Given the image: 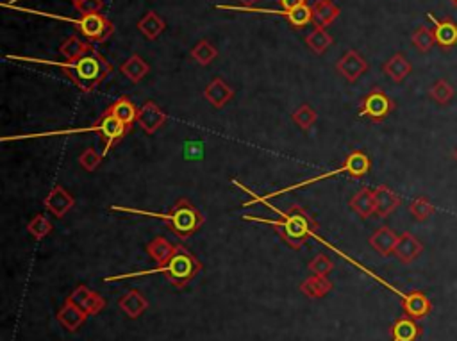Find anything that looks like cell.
<instances>
[{
	"label": "cell",
	"mask_w": 457,
	"mask_h": 341,
	"mask_svg": "<svg viewBox=\"0 0 457 341\" xmlns=\"http://www.w3.org/2000/svg\"><path fill=\"white\" fill-rule=\"evenodd\" d=\"M13 59H25V61L32 63H45V65L59 66L63 70L70 81L84 93H92L106 81L107 77L113 72V65L100 54L95 46L86 52L84 56H80L75 61H65V63H52V61H42V59H32V58H13Z\"/></svg>",
	"instance_id": "6da1fadb"
},
{
	"label": "cell",
	"mask_w": 457,
	"mask_h": 341,
	"mask_svg": "<svg viewBox=\"0 0 457 341\" xmlns=\"http://www.w3.org/2000/svg\"><path fill=\"white\" fill-rule=\"evenodd\" d=\"M281 215V220H264L255 218V216H243V220L257 223H267V225L274 227L275 232L282 238V242L293 250H300L307 238H318V222L305 211L300 206H291L288 211H277Z\"/></svg>",
	"instance_id": "7a4b0ae2"
},
{
	"label": "cell",
	"mask_w": 457,
	"mask_h": 341,
	"mask_svg": "<svg viewBox=\"0 0 457 341\" xmlns=\"http://www.w3.org/2000/svg\"><path fill=\"white\" fill-rule=\"evenodd\" d=\"M111 211H122L129 213V215H143L150 216V218L163 220L170 230L176 234L177 238L188 240L197 232L200 227L204 225L206 218L197 207L190 202L188 199H179L176 202V206L171 207L168 213H152V211H143V209H133V207H120V206H111Z\"/></svg>",
	"instance_id": "3957f363"
},
{
	"label": "cell",
	"mask_w": 457,
	"mask_h": 341,
	"mask_svg": "<svg viewBox=\"0 0 457 341\" xmlns=\"http://www.w3.org/2000/svg\"><path fill=\"white\" fill-rule=\"evenodd\" d=\"M202 272V263L193 256L188 249L183 245L176 247V254L168 261L164 266H157L154 270H147V272H134V273H123V275L106 277V283L120 279H129V277H140V275H152V273H163L173 286L184 287L190 284L198 273Z\"/></svg>",
	"instance_id": "277c9868"
},
{
	"label": "cell",
	"mask_w": 457,
	"mask_h": 341,
	"mask_svg": "<svg viewBox=\"0 0 457 341\" xmlns=\"http://www.w3.org/2000/svg\"><path fill=\"white\" fill-rule=\"evenodd\" d=\"M370 168H372V159H370V157H368V154L362 152V150H354V152H351L347 157H345V163H343V165L339 166V168L332 170V172H327V173H322V175H318V177H311V179L302 180V182H297V185H293V186H288V188L279 190V192L268 193V195H264V197L254 195V193H252L250 190L247 188V186H243V185H241V182H238V180H234V185L240 186V188L243 190V192H247L248 195L254 197V200H250V202H245L243 204V206H252V204L263 202V200H268V199H274V197L282 195V193H286V192H293V190L305 188V186L315 185V182H320V180L332 179V177L341 175V173H347V175H351L352 179H359V177L366 175V173L370 172Z\"/></svg>",
	"instance_id": "5b68a950"
},
{
	"label": "cell",
	"mask_w": 457,
	"mask_h": 341,
	"mask_svg": "<svg viewBox=\"0 0 457 341\" xmlns=\"http://www.w3.org/2000/svg\"><path fill=\"white\" fill-rule=\"evenodd\" d=\"M80 35L92 43H104L113 36L114 25L109 22L107 16H104L102 13H93V15H80V18L70 20Z\"/></svg>",
	"instance_id": "8992f818"
},
{
	"label": "cell",
	"mask_w": 457,
	"mask_h": 341,
	"mask_svg": "<svg viewBox=\"0 0 457 341\" xmlns=\"http://www.w3.org/2000/svg\"><path fill=\"white\" fill-rule=\"evenodd\" d=\"M393 109H395V102L382 89L375 88L361 100L359 116L372 120L374 123H381L391 115Z\"/></svg>",
	"instance_id": "52a82bcc"
},
{
	"label": "cell",
	"mask_w": 457,
	"mask_h": 341,
	"mask_svg": "<svg viewBox=\"0 0 457 341\" xmlns=\"http://www.w3.org/2000/svg\"><path fill=\"white\" fill-rule=\"evenodd\" d=\"M95 123L97 127H99V132H97V135H99L104 142V157L107 156V152H109L114 145H118V143L130 132V130L127 129L116 116L111 115L109 111H104Z\"/></svg>",
	"instance_id": "ba28073f"
},
{
	"label": "cell",
	"mask_w": 457,
	"mask_h": 341,
	"mask_svg": "<svg viewBox=\"0 0 457 341\" xmlns=\"http://www.w3.org/2000/svg\"><path fill=\"white\" fill-rule=\"evenodd\" d=\"M336 70L339 75L348 82H358L359 77L368 70V63L366 59L359 54L358 50H347L341 56L338 63H336Z\"/></svg>",
	"instance_id": "9c48e42d"
},
{
	"label": "cell",
	"mask_w": 457,
	"mask_h": 341,
	"mask_svg": "<svg viewBox=\"0 0 457 341\" xmlns=\"http://www.w3.org/2000/svg\"><path fill=\"white\" fill-rule=\"evenodd\" d=\"M166 113L156 102H152V100L143 104L140 108V113H138V125L143 129L145 135H156L157 130L166 123Z\"/></svg>",
	"instance_id": "30bf717a"
},
{
	"label": "cell",
	"mask_w": 457,
	"mask_h": 341,
	"mask_svg": "<svg viewBox=\"0 0 457 341\" xmlns=\"http://www.w3.org/2000/svg\"><path fill=\"white\" fill-rule=\"evenodd\" d=\"M68 300H72L75 306H79L84 313L88 314H99L107 304L104 297H100L99 293H95L93 290H90L88 286H84V284H80V286H77L75 290H73L72 295L68 297Z\"/></svg>",
	"instance_id": "8fae6325"
},
{
	"label": "cell",
	"mask_w": 457,
	"mask_h": 341,
	"mask_svg": "<svg viewBox=\"0 0 457 341\" xmlns=\"http://www.w3.org/2000/svg\"><path fill=\"white\" fill-rule=\"evenodd\" d=\"M423 252V245L415 234L402 232L398 236V242L395 247V257L402 263V265H411L413 261L418 259Z\"/></svg>",
	"instance_id": "7c38bea8"
},
{
	"label": "cell",
	"mask_w": 457,
	"mask_h": 341,
	"mask_svg": "<svg viewBox=\"0 0 457 341\" xmlns=\"http://www.w3.org/2000/svg\"><path fill=\"white\" fill-rule=\"evenodd\" d=\"M43 202H45V207L56 218H63V216L75 206V199L59 185L50 190L49 195L45 197Z\"/></svg>",
	"instance_id": "4fadbf2b"
},
{
	"label": "cell",
	"mask_w": 457,
	"mask_h": 341,
	"mask_svg": "<svg viewBox=\"0 0 457 341\" xmlns=\"http://www.w3.org/2000/svg\"><path fill=\"white\" fill-rule=\"evenodd\" d=\"M204 99H206L214 109H221L234 99V89L233 86H228L221 77H217V79L211 81L209 85L206 86V89H204Z\"/></svg>",
	"instance_id": "5bb4252c"
},
{
	"label": "cell",
	"mask_w": 457,
	"mask_h": 341,
	"mask_svg": "<svg viewBox=\"0 0 457 341\" xmlns=\"http://www.w3.org/2000/svg\"><path fill=\"white\" fill-rule=\"evenodd\" d=\"M402 309H404L406 316L420 320L431 313L432 304L423 292H411L408 295H402Z\"/></svg>",
	"instance_id": "9a60e30c"
},
{
	"label": "cell",
	"mask_w": 457,
	"mask_h": 341,
	"mask_svg": "<svg viewBox=\"0 0 457 341\" xmlns=\"http://www.w3.org/2000/svg\"><path fill=\"white\" fill-rule=\"evenodd\" d=\"M375 197V215L379 218H388L393 211H396L402 204V199L393 192L391 188H388L386 185L377 186L374 190Z\"/></svg>",
	"instance_id": "2e32d148"
},
{
	"label": "cell",
	"mask_w": 457,
	"mask_h": 341,
	"mask_svg": "<svg viewBox=\"0 0 457 341\" xmlns=\"http://www.w3.org/2000/svg\"><path fill=\"white\" fill-rule=\"evenodd\" d=\"M427 16L434 22V39L436 45L441 46V49H452V46L457 45V23L452 22V20H438L434 18L432 13H427Z\"/></svg>",
	"instance_id": "e0dca14e"
},
{
	"label": "cell",
	"mask_w": 457,
	"mask_h": 341,
	"mask_svg": "<svg viewBox=\"0 0 457 341\" xmlns=\"http://www.w3.org/2000/svg\"><path fill=\"white\" fill-rule=\"evenodd\" d=\"M56 318H57V322L61 323L66 330H70V333H75V330L79 329L84 322H86V318H88V313H84V311L80 309L79 306H75L72 300L66 299V302L63 304L61 309L57 311Z\"/></svg>",
	"instance_id": "ac0fdd59"
},
{
	"label": "cell",
	"mask_w": 457,
	"mask_h": 341,
	"mask_svg": "<svg viewBox=\"0 0 457 341\" xmlns=\"http://www.w3.org/2000/svg\"><path fill=\"white\" fill-rule=\"evenodd\" d=\"M396 242H398V236H396L395 230L389 229L388 225L379 227L368 240L370 247L384 257L391 256V254L395 252Z\"/></svg>",
	"instance_id": "d6986e66"
},
{
	"label": "cell",
	"mask_w": 457,
	"mask_h": 341,
	"mask_svg": "<svg viewBox=\"0 0 457 341\" xmlns=\"http://www.w3.org/2000/svg\"><path fill=\"white\" fill-rule=\"evenodd\" d=\"M106 111H109L111 115L116 116V118L127 127V129L133 130L134 123L138 122V113H140V109L134 106V102L129 99V97L122 95L118 100H114Z\"/></svg>",
	"instance_id": "ffe728a7"
},
{
	"label": "cell",
	"mask_w": 457,
	"mask_h": 341,
	"mask_svg": "<svg viewBox=\"0 0 457 341\" xmlns=\"http://www.w3.org/2000/svg\"><path fill=\"white\" fill-rule=\"evenodd\" d=\"M382 72H384L393 82H402L406 77L413 72V65L402 52H396V54H393L391 58L382 65Z\"/></svg>",
	"instance_id": "44dd1931"
},
{
	"label": "cell",
	"mask_w": 457,
	"mask_h": 341,
	"mask_svg": "<svg viewBox=\"0 0 457 341\" xmlns=\"http://www.w3.org/2000/svg\"><path fill=\"white\" fill-rule=\"evenodd\" d=\"M118 306L120 309L129 316V318L134 320V318H140L141 314L149 309V300L141 295L138 290H130L129 293H126V295L118 300Z\"/></svg>",
	"instance_id": "7402d4cb"
},
{
	"label": "cell",
	"mask_w": 457,
	"mask_h": 341,
	"mask_svg": "<svg viewBox=\"0 0 457 341\" xmlns=\"http://www.w3.org/2000/svg\"><path fill=\"white\" fill-rule=\"evenodd\" d=\"M352 211L355 213L361 218H370L372 215H375V197H374V190L370 188H362L355 193L354 197L348 202Z\"/></svg>",
	"instance_id": "603a6c76"
},
{
	"label": "cell",
	"mask_w": 457,
	"mask_h": 341,
	"mask_svg": "<svg viewBox=\"0 0 457 341\" xmlns=\"http://www.w3.org/2000/svg\"><path fill=\"white\" fill-rule=\"evenodd\" d=\"M422 329L418 327L416 320L409 316H402L391 326V341H416Z\"/></svg>",
	"instance_id": "cb8c5ba5"
},
{
	"label": "cell",
	"mask_w": 457,
	"mask_h": 341,
	"mask_svg": "<svg viewBox=\"0 0 457 341\" xmlns=\"http://www.w3.org/2000/svg\"><path fill=\"white\" fill-rule=\"evenodd\" d=\"M120 72H122L123 77H127L130 82H140L143 81L150 72V66L145 59L141 56L133 54L126 63H122L120 66Z\"/></svg>",
	"instance_id": "d4e9b609"
},
{
	"label": "cell",
	"mask_w": 457,
	"mask_h": 341,
	"mask_svg": "<svg viewBox=\"0 0 457 341\" xmlns=\"http://www.w3.org/2000/svg\"><path fill=\"white\" fill-rule=\"evenodd\" d=\"M300 292L309 299H324L329 292L332 290V283L329 277L320 275H309L307 279L300 283Z\"/></svg>",
	"instance_id": "484cf974"
},
{
	"label": "cell",
	"mask_w": 457,
	"mask_h": 341,
	"mask_svg": "<svg viewBox=\"0 0 457 341\" xmlns=\"http://www.w3.org/2000/svg\"><path fill=\"white\" fill-rule=\"evenodd\" d=\"M147 254L150 256V259L156 261L157 266H164L173 257V254H176V247L171 245L163 236H157V238H154L147 245Z\"/></svg>",
	"instance_id": "4316f807"
},
{
	"label": "cell",
	"mask_w": 457,
	"mask_h": 341,
	"mask_svg": "<svg viewBox=\"0 0 457 341\" xmlns=\"http://www.w3.org/2000/svg\"><path fill=\"white\" fill-rule=\"evenodd\" d=\"M312 16L320 27H329L339 16V8L332 0H317L312 6Z\"/></svg>",
	"instance_id": "83f0119b"
},
{
	"label": "cell",
	"mask_w": 457,
	"mask_h": 341,
	"mask_svg": "<svg viewBox=\"0 0 457 341\" xmlns=\"http://www.w3.org/2000/svg\"><path fill=\"white\" fill-rule=\"evenodd\" d=\"M138 29L147 39H157L166 29V23L156 11H149L138 22Z\"/></svg>",
	"instance_id": "f1b7e54d"
},
{
	"label": "cell",
	"mask_w": 457,
	"mask_h": 341,
	"mask_svg": "<svg viewBox=\"0 0 457 341\" xmlns=\"http://www.w3.org/2000/svg\"><path fill=\"white\" fill-rule=\"evenodd\" d=\"M92 46L93 45H90V43L83 42L79 36H68V38L65 39V43L59 46V52H61V56L66 61H75L80 56L86 54Z\"/></svg>",
	"instance_id": "f546056e"
},
{
	"label": "cell",
	"mask_w": 457,
	"mask_h": 341,
	"mask_svg": "<svg viewBox=\"0 0 457 341\" xmlns=\"http://www.w3.org/2000/svg\"><path fill=\"white\" fill-rule=\"evenodd\" d=\"M332 42H334L332 36L325 31V27H320V25H317V27L312 29V31L305 36V43H307V46L318 56L324 54L325 50L332 45Z\"/></svg>",
	"instance_id": "4dcf8cb0"
},
{
	"label": "cell",
	"mask_w": 457,
	"mask_h": 341,
	"mask_svg": "<svg viewBox=\"0 0 457 341\" xmlns=\"http://www.w3.org/2000/svg\"><path fill=\"white\" fill-rule=\"evenodd\" d=\"M190 56L193 58V61L198 63L200 66H207L218 58V50L214 49L207 39H200V42L190 50Z\"/></svg>",
	"instance_id": "1f68e13d"
},
{
	"label": "cell",
	"mask_w": 457,
	"mask_h": 341,
	"mask_svg": "<svg viewBox=\"0 0 457 341\" xmlns=\"http://www.w3.org/2000/svg\"><path fill=\"white\" fill-rule=\"evenodd\" d=\"M453 95H456V88L446 79H439L429 89V97L439 106H446L453 99Z\"/></svg>",
	"instance_id": "d6a6232c"
},
{
	"label": "cell",
	"mask_w": 457,
	"mask_h": 341,
	"mask_svg": "<svg viewBox=\"0 0 457 341\" xmlns=\"http://www.w3.org/2000/svg\"><path fill=\"white\" fill-rule=\"evenodd\" d=\"M291 118H293L295 125H297L298 129L309 130L312 125H315V123H317L318 113L315 111V109H312L309 104H302L300 108L295 109L293 115H291Z\"/></svg>",
	"instance_id": "836d02e7"
},
{
	"label": "cell",
	"mask_w": 457,
	"mask_h": 341,
	"mask_svg": "<svg viewBox=\"0 0 457 341\" xmlns=\"http://www.w3.org/2000/svg\"><path fill=\"white\" fill-rule=\"evenodd\" d=\"M434 206L429 199L425 197H416L411 204H409V213L413 215V218L418 220V222H425V220L431 218L434 215Z\"/></svg>",
	"instance_id": "e575fe53"
},
{
	"label": "cell",
	"mask_w": 457,
	"mask_h": 341,
	"mask_svg": "<svg viewBox=\"0 0 457 341\" xmlns=\"http://www.w3.org/2000/svg\"><path fill=\"white\" fill-rule=\"evenodd\" d=\"M411 42H413V45L416 46V50H420L422 54H427V52H429V50L436 45L434 32H432V29L422 25V27H418L411 35Z\"/></svg>",
	"instance_id": "d590c367"
},
{
	"label": "cell",
	"mask_w": 457,
	"mask_h": 341,
	"mask_svg": "<svg viewBox=\"0 0 457 341\" xmlns=\"http://www.w3.org/2000/svg\"><path fill=\"white\" fill-rule=\"evenodd\" d=\"M27 232L39 242V240L47 238V236L52 232V223H50V220L47 218V216L36 215L31 222L27 223Z\"/></svg>",
	"instance_id": "8d00e7d4"
},
{
	"label": "cell",
	"mask_w": 457,
	"mask_h": 341,
	"mask_svg": "<svg viewBox=\"0 0 457 341\" xmlns=\"http://www.w3.org/2000/svg\"><path fill=\"white\" fill-rule=\"evenodd\" d=\"M307 268L309 272H311V275L329 277L332 270H334V261L329 256H325V254H318V256L309 263Z\"/></svg>",
	"instance_id": "74e56055"
},
{
	"label": "cell",
	"mask_w": 457,
	"mask_h": 341,
	"mask_svg": "<svg viewBox=\"0 0 457 341\" xmlns=\"http://www.w3.org/2000/svg\"><path fill=\"white\" fill-rule=\"evenodd\" d=\"M102 159H104L102 154H99L93 147H90V149H86L83 154H80L79 165L80 168L86 170V172H95V170L102 165Z\"/></svg>",
	"instance_id": "f35d334b"
},
{
	"label": "cell",
	"mask_w": 457,
	"mask_h": 341,
	"mask_svg": "<svg viewBox=\"0 0 457 341\" xmlns=\"http://www.w3.org/2000/svg\"><path fill=\"white\" fill-rule=\"evenodd\" d=\"M104 8L102 0H83L80 4L75 6L77 11L80 15H93V13H100Z\"/></svg>",
	"instance_id": "ab89813d"
},
{
	"label": "cell",
	"mask_w": 457,
	"mask_h": 341,
	"mask_svg": "<svg viewBox=\"0 0 457 341\" xmlns=\"http://www.w3.org/2000/svg\"><path fill=\"white\" fill-rule=\"evenodd\" d=\"M282 6V11H291V9H297L300 6L307 4V0H279Z\"/></svg>",
	"instance_id": "60d3db41"
},
{
	"label": "cell",
	"mask_w": 457,
	"mask_h": 341,
	"mask_svg": "<svg viewBox=\"0 0 457 341\" xmlns=\"http://www.w3.org/2000/svg\"><path fill=\"white\" fill-rule=\"evenodd\" d=\"M238 2L241 4V8H252V6L257 4L260 0H238Z\"/></svg>",
	"instance_id": "b9f144b4"
},
{
	"label": "cell",
	"mask_w": 457,
	"mask_h": 341,
	"mask_svg": "<svg viewBox=\"0 0 457 341\" xmlns=\"http://www.w3.org/2000/svg\"><path fill=\"white\" fill-rule=\"evenodd\" d=\"M70 2H72L73 8H75V6H77V4H80V2H83V0H70Z\"/></svg>",
	"instance_id": "7bdbcfd3"
},
{
	"label": "cell",
	"mask_w": 457,
	"mask_h": 341,
	"mask_svg": "<svg viewBox=\"0 0 457 341\" xmlns=\"http://www.w3.org/2000/svg\"><path fill=\"white\" fill-rule=\"evenodd\" d=\"M450 4H452L453 8H457V0H450Z\"/></svg>",
	"instance_id": "ee69618b"
},
{
	"label": "cell",
	"mask_w": 457,
	"mask_h": 341,
	"mask_svg": "<svg viewBox=\"0 0 457 341\" xmlns=\"http://www.w3.org/2000/svg\"><path fill=\"white\" fill-rule=\"evenodd\" d=\"M452 156H453V159H456V161H457V149H456V150H453V154H452Z\"/></svg>",
	"instance_id": "f6af8a7d"
}]
</instances>
